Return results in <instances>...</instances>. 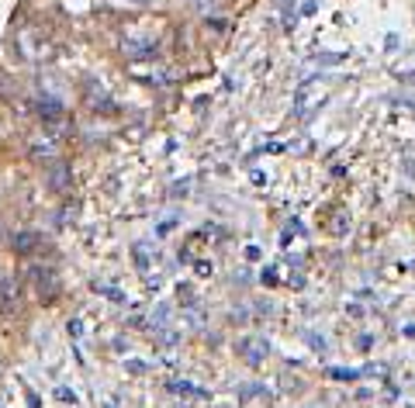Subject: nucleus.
I'll return each instance as SVG.
<instances>
[{"instance_id":"nucleus-1","label":"nucleus","mask_w":415,"mask_h":408,"mask_svg":"<svg viewBox=\"0 0 415 408\" xmlns=\"http://www.w3.org/2000/svg\"><path fill=\"white\" fill-rule=\"evenodd\" d=\"M329 377H336V380H356V377H360V370H339V367H332V370H329Z\"/></svg>"}]
</instances>
